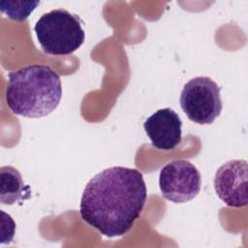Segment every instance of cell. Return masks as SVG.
Wrapping results in <instances>:
<instances>
[{"label":"cell","mask_w":248,"mask_h":248,"mask_svg":"<svg viewBox=\"0 0 248 248\" xmlns=\"http://www.w3.org/2000/svg\"><path fill=\"white\" fill-rule=\"evenodd\" d=\"M220 86L208 77L190 79L180 94V107L186 116L198 124H211L221 113Z\"/></svg>","instance_id":"277c9868"},{"label":"cell","mask_w":248,"mask_h":248,"mask_svg":"<svg viewBox=\"0 0 248 248\" xmlns=\"http://www.w3.org/2000/svg\"><path fill=\"white\" fill-rule=\"evenodd\" d=\"M30 188L24 184L20 172L12 166L0 168V202L3 204H14L28 199Z\"/></svg>","instance_id":"ba28073f"},{"label":"cell","mask_w":248,"mask_h":248,"mask_svg":"<svg viewBox=\"0 0 248 248\" xmlns=\"http://www.w3.org/2000/svg\"><path fill=\"white\" fill-rule=\"evenodd\" d=\"M34 30L43 50L51 55L73 53L85 38L78 16L65 9L44 14L36 22Z\"/></svg>","instance_id":"3957f363"},{"label":"cell","mask_w":248,"mask_h":248,"mask_svg":"<svg viewBox=\"0 0 248 248\" xmlns=\"http://www.w3.org/2000/svg\"><path fill=\"white\" fill-rule=\"evenodd\" d=\"M214 189L227 205H247V162L236 159L223 164L215 173Z\"/></svg>","instance_id":"8992f818"},{"label":"cell","mask_w":248,"mask_h":248,"mask_svg":"<svg viewBox=\"0 0 248 248\" xmlns=\"http://www.w3.org/2000/svg\"><path fill=\"white\" fill-rule=\"evenodd\" d=\"M61 97L60 78L46 65H29L9 73L6 103L15 114L27 118L46 116L57 108Z\"/></svg>","instance_id":"7a4b0ae2"},{"label":"cell","mask_w":248,"mask_h":248,"mask_svg":"<svg viewBox=\"0 0 248 248\" xmlns=\"http://www.w3.org/2000/svg\"><path fill=\"white\" fill-rule=\"evenodd\" d=\"M201 186L202 178L198 169L186 160L168 163L159 174L162 196L175 203L187 202L196 198Z\"/></svg>","instance_id":"5b68a950"},{"label":"cell","mask_w":248,"mask_h":248,"mask_svg":"<svg viewBox=\"0 0 248 248\" xmlns=\"http://www.w3.org/2000/svg\"><path fill=\"white\" fill-rule=\"evenodd\" d=\"M40 1H1V12L16 21L25 20Z\"/></svg>","instance_id":"9c48e42d"},{"label":"cell","mask_w":248,"mask_h":248,"mask_svg":"<svg viewBox=\"0 0 248 248\" xmlns=\"http://www.w3.org/2000/svg\"><path fill=\"white\" fill-rule=\"evenodd\" d=\"M146 198V185L140 170L110 167L87 182L79 213L84 222L103 235L122 236L140 217Z\"/></svg>","instance_id":"6da1fadb"},{"label":"cell","mask_w":248,"mask_h":248,"mask_svg":"<svg viewBox=\"0 0 248 248\" xmlns=\"http://www.w3.org/2000/svg\"><path fill=\"white\" fill-rule=\"evenodd\" d=\"M181 126L180 117L170 108L158 109L143 123L152 146L159 150H170L180 143Z\"/></svg>","instance_id":"52a82bcc"}]
</instances>
